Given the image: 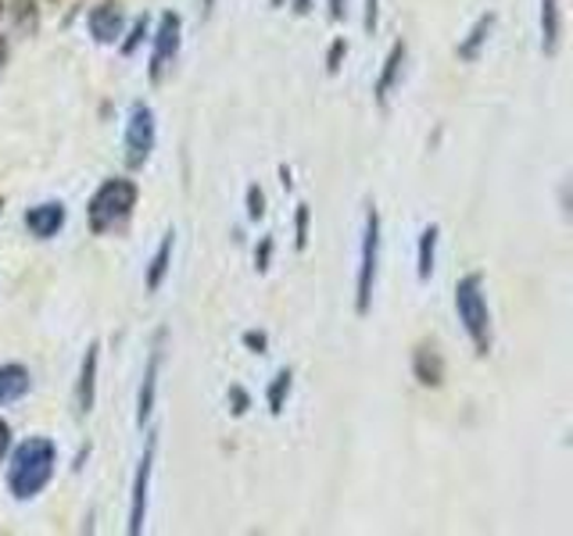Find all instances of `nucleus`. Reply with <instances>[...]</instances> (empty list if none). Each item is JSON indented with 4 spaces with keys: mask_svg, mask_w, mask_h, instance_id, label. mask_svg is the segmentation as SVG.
Returning a JSON list of instances; mask_svg holds the SVG:
<instances>
[{
    "mask_svg": "<svg viewBox=\"0 0 573 536\" xmlns=\"http://www.w3.org/2000/svg\"><path fill=\"white\" fill-rule=\"evenodd\" d=\"M58 465V448L48 437H33L25 440L19 451L11 454V469H8V486L19 501L37 497L43 486L51 483Z\"/></svg>",
    "mask_w": 573,
    "mask_h": 536,
    "instance_id": "f257e3e1",
    "label": "nucleus"
},
{
    "mask_svg": "<svg viewBox=\"0 0 573 536\" xmlns=\"http://www.w3.org/2000/svg\"><path fill=\"white\" fill-rule=\"evenodd\" d=\"M133 208H137V182L133 179H108L86 208L90 211V229H94L97 237L112 233L115 225H123L129 219Z\"/></svg>",
    "mask_w": 573,
    "mask_h": 536,
    "instance_id": "f03ea898",
    "label": "nucleus"
},
{
    "mask_svg": "<svg viewBox=\"0 0 573 536\" xmlns=\"http://www.w3.org/2000/svg\"><path fill=\"white\" fill-rule=\"evenodd\" d=\"M456 312L462 329L470 333V340L477 347V355L485 358L491 350V315H488V301H485V283L480 275H466L456 286Z\"/></svg>",
    "mask_w": 573,
    "mask_h": 536,
    "instance_id": "7ed1b4c3",
    "label": "nucleus"
},
{
    "mask_svg": "<svg viewBox=\"0 0 573 536\" xmlns=\"http://www.w3.org/2000/svg\"><path fill=\"white\" fill-rule=\"evenodd\" d=\"M376 262H381V214L366 208V229H362V254H358V283H355V312L366 315L376 286Z\"/></svg>",
    "mask_w": 573,
    "mask_h": 536,
    "instance_id": "20e7f679",
    "label": "nucleus"
},
{
    "mask_svg": "<svg viewBox=\"0 0 573 536\" xmlns=\"http://www.w3.org/2000/svg\"><path fill=\"white\" fill-rule=\"evenodd\" d=\"M155 112L147 104H133L129 122H126V165L140 168L150 150H155Z\"/></svg>",
    "mask_w": 573,
    "mask_h": 536,
    "instance_id": "39448f33",
    "label": "nucleus"
},
{
    "mask_svg": "<svg viewBox=\"0 0 573 536\" xmlns=\"http://www.w3.org/2000/svg\"><path fill=\"white\" fill-rule=\"evenodd\" d=\"M155 451H158V437H147V448H144L140 469H137V480H133V501H129V533H133V536L144 533L147 490H150V469H155Z\"/></svg>",
    "mask_w": 573,
    "mask_h": 536,
    "instance_id": "423d86ee",
    "label": "nucleus"
},
{
    "mask_svg": "<svg viewBox=\"0 0 573 536\" xmlns=\"http://www.w3.org/2000/svg\"><path fill=\"white\" fill-rule=\"evenodd\" d=\"M179 51V14H162L158 33H155V54H150V80H162V72L173 65V57Z\"/></svg>",
    "mask_w": 573,
    "mask_h": 536,
    "instance_id": "0eeeda50",
    "label": "nucleus"
},
{
    "mask_svg": "<svg viewBox=\"0 0 573 536\" xmlns=\"http://www.w3.org/2000/svg\"><path fill=\"white\" fill-rule=\"evenodd\" d=\"M65 225V204L62 201H48V204H37L25 211V229L40 240H51L58 237V229Z\"/></svg>",
    "mask_w": 573,
    "mask_h": 536,
    "instance_id": "6e6552de",
    "label": "nucleus"
},
{
    "mask_svg": "<svg viewBox=\"0 0 573 536\" xmlns=\"http://www.w3.org/2000/svg\"><path fill=\"white\" fill-rule=\"evenodd\" d=\"M90 33L97 43H115L123 36V11L112 0H101V4L90 11Z\"/></svg>",
    "mask_w": 573,
    "mask_h": 536,
    "instance_id": "1a4fd4ad",
    "label": "nucleus"
},
{
    "mask_svg": "<svg viewBox=\"0 0 573 536\" xmlns=\"http://www.w3.org/2000/svg\"><path fill=\"white\" fill-rule=\"evenodd\" d=\"M97 344L86 347V358H83V369H80V387H75V408H80V416H86L90 408H94V387H97Z\"/></svg>",
    "mask_w": 573,
    "mask_h": 536,
    "instance_id": "9d476101",
    "label": "nucleus"
},
{
    "mask_svg": "<svg viewBox=\"0 0 573 536\" xmlns=\"http://www.w3.org/2000/svg\"><path fill=\"white\" fill-rule=\"evenodd\" d=\"M560 36H563L560 0H541V51H545L549 57L560 51Z\"/></svg>",
    "mask_w": 573,
    "mask_h": 536,
    "instance_id": "9b49d317",
    "label": "nucleus"
},
{
    "mask_svg": "<svg viewBox=\"0 0 573 536\" xmlns=\"http://www.w3.org/2000/svg\"><path fill=\"white\" fill-rule=\"evenodd\" d=\"M158 369H162V347H155L147 369H144V382H140V397H137V422L144 425L155 411V397H158Z\"/></svg>",
    "mask_w": 573,
    "mask_h": 536,
    "instance_id": "f8f14e48",
    "label": "nucleus"
},
{
    "mask_svg": "<svg viewBox=\"0 0 573 536\" xmlns=\"http://www.w3.org/2000/svg\"><path fill=\"white\" fill-rule=\"evenodd\" d=\"M29 393V369L19 361L0 365V404H14Z\"/></svg>",
    "mask_w": 573,
    "mask_h": 536,
    "instance_id": "ddd939ff",
    "label": "nucleus"
},
{
    "mask_svg": "<svg viewBox=\"0 0 573 536\" xmlns=\"http://www.w3.org/2000/svg\"><path fill=\"white\" fill-rule=\"evenodd\" d=\"M413 372H416L419 382H424V387H441V382H445V361H441V355H437L430 344H424V347H416Z\"/></svg>",
    "mask_w": 573,
    "mask_h": 536,
    "instance_id": "4468645a",
    "label": "nucleus"
},
{
    "mask_svg": "<svg viewBox=\"0 0 573 536\" xmlns=\"http://www.w3.org/2000/svg\"><path fill=\"white\" fill-rule=\"evenodd\" d=\"M402 65H405V43H395L384 61V72H381V80H376V104L387 107V97H390V90L398 86V75H402Z\"/></svg>",
    "mask_w": 573,
    "mask_h": 536,
    "instance_id": "2eb2a0df",
    "label": "nucleus"
},
{
    "mask_svg": "<svg viewBox=\"0 0 573 536\" xmlns=\"http://www.w3.org/2000/svg\"><path fill=\"white\" fill-rule=\"evenodd\" d=\"M173 243H176V233H173V229H169V233H165V240H162L158 254L150 258V269H147V290H150V294H158V290H162V283H165V275H169V262H173Z\"/></svg>",
    "mask_w": 573,
    "mask_h": 536,
    "instance_id": "dca6fc26",
    "label": "nucleus"
},
{
    "mask_svg": "<svg viewBox=\"0 0 573 536\" xmlns=\"http://www.w3.org/2000/svg\"><path fill=\"white\" fill-rule=\"evenodd\" d=\"M491 29H494V14H485V19H477V25L470 29V36L459 43V57L462 61H477L480 57V48H485L488 36H491Z\"/></svg>",
    "mask_w": 573,
    "mask_h": 536,
    "instance_id": "f3484780",
    "label": "nucleus"
},
{
    "mask_svg": "<svg viewBox=\"0 0 573 536\" xmlns=\"http://www.w3.org/2000/svg\"><path fill=\"white\" fill-rule=\"evenodd\" d=\"M434 258H437V225H427L419 233V254H416V272L424 283L434 275Z\"/></svg>",
    "mask_w": 573,
    "mask_h": 536,
    "instance_id": "a211bd4d",
    "label": "nucleus"
},
{
    "mask_svg": "<svg viewBox=\"0 0 573 536\" xmlns=\"http://www.w3.org/2000/svg\"><path fill=\"white\" fill-rule=\"evenodd\" d=\"M286 393H291V372H280L273 382H269V411H273V416H280L283 411Z\"/></svg>",
    "mask_w": 573,
    "mask_h": 536,
    "instance_id": "6ab92c4d",
    "label": "nucleus"
},
{
    "mask_svg": "<svg viewBox=\"0 0 573 536\" xmlns=\"http://www.w3.org/2000/svg\"><path fill=\"white\" fill-rule=\"evenodd\" d=\"M294 243H298V251H305L309 248V204H298V219H294Z\"/></svg>",
    "mask_w": 573,
    "mask_h": 536,
    "instance_id": "aec40b11",
    "label": "nucleus"
},
{
    "mask_svg": "<svg viewBox=\"0 0 573 536\" xmlns=\"http://www.w3.org/2000/svg\"><path fill=\"white\" fill-rule=\"evenodd\" d=\"M262 214H265V197H262V190L259 187H248V219L259 222Z\"/></svg>",
    "mask_w": 573,
    "mask_h": 536,
    "instance_id": "412c9836",
    "label": "nucleus"
},
{
    "mask_svg": "<svg viewBox=\"0 0 573 536\" xmlns=\"http://www.w3.org/2000/svg\"><path fill=\"white\" fill-rule=\"evenodd\" d=\"M147 36V19H137V25H133V33H129V40L123 43V54L129 57L133 51H137L140 48V40Z\"/></svg>",
    "mask_w": 573,
    "mask_h": 536,
    "instance_id": "4be33fe9",
    "label": "nucleus"
},
{
    "mask_svg": "<svg viewBox=\"0 0 573 536\" xmlns=\"http://www.w3.org/2000/svg\"><path fill=\"white\" fill-rule=\"evenodd\" d=\"M269 258H273V237H265L262 248H259V254H254V265H259V272L269 269Z\"/></svg>",
    "mask_w": 573,
    "mask_h": 536,
    "instance_id": "5701e85b",
    "label": "nucleus"
},
{
    "mask_svg": "<svg viewBox=\"0 0 573 536\" xmlns=\"http://www.w3.org/2000/svg\"><path fill=\"white\" fill-rule=\"evenodd\" d=\"M344 51H348V48H344V40H334V48H330V54H326V69H330V72H337V69H341Z\"/></svg>",
    "mask_w": 573,
    "mask_h": 536,
    "instance_id": "b1692460",
    "label": "nucleus"
},
{
    "mask_svg": "<svg viewBox=\"0 0 573 536\" xmlns=\"http://www.w3.org/2000/svg\"><path fill=\"white\" fill-rule=\"evenodd\" d=\"M244 344L251 347V350H259V355H262V350H265V333H244Z\"/></svg>",
    "mask_w": 573,
    "mask_h": 536,
    "instance_id": "393cba45",
    "label": "nucleus"
},
{
    "mask_svg": "<svg viewBox=\"0 0 573 536\" xmlns=\"http://www.w3.org/2000/svg\"><path fill=\"white\" fill-rule=\"evenodd\" d=\"M244 411H248V393L233 387V416H244Z\"/></svg>",
    "mask_w": 573,
    "mask_h": 536,
    "instance_id": "a878e982",
    "label": "nucleus"
},
{
    "mask_svg": "<svg viewBox=\"0 0 573 536\" xmlns=\"http://www.w3.org/2000/svg\"><path fill=\"white\" fill-rule=\"evenodd\" d=\"M8 448H11V425L0 419V458L8 454Z\"/></svg>",
    "mask_w": 573,
    "mask_h": 536,
    "instance_id": "bb28decb",
    "label": "nucleus"
},
{
    "mask_svg": "<svg viewBox=\"0 0 573 536\" xmlns=\"http://www.w3.org/2000/svg\"><path fill=\"white\" fill-rule=\"evenodd\" d=\"M376 4H381V0H366V22H362L366 25V33H373L376 29Z\"/></svg>",
    "mask_w": 573,
    "mask_h": 536,
    "instance_id": "cd10ccee",
    "label": "nucleus"
},
{
    "mask_svg": "<svg viewBox=\"0 0 573 536\" xmlns=\"http://www.w3.org/2000/svg\"><path fill=\"white\" fill-rule=\"evenodd\" d=\"M330 14H334V19H341V0H330Z\"/></svg>",
    "mask_w": 573,
    "mask_h": 536,
    "instance_id": "c85d7f7f",
    "label": "nucleus"
},
{
    "mask_svg": "<svg viewBox=\"0 0 573 536\" xmlns=\"http://www.w3.org/2000/svg\"><path fill=\"white\" fill-rule=\"evenodd\" d=\"M294 4H298V14H305V11H309V0H294Z\"/></svg>",
    "mask_w": 573,
    "mask_h": 536,
    "instance_id": "c756f323",
    "label": "nucleus"
},
{
    "mask_svg": "<svg viewBox=\"0 0 573 536\" xmlns=\"http://www.w3.org/2000/svg\"><path fill=\"white\" fill-rule=\"evenodd\" d=\"M0 65H4V40H0Z\"/></svg>",
    "mask_w": 573,
    "mask_h": 536,
    "instance_id": "7c9ffc66",
    "label": "nucleus"
},
{
    "mask_svg": "<svg viewBox=\"0 0 573 536\" xmlns=\"http://www.w3.org/2000/svg\"><path fill=\"white\" fill-rule=\"evenodd\" d=\"M216 4V0H205V8H212Z\"/></svg>",
    "mask_w": 573,
    "mask_h": 536,
    "instance_id": "2f4dec72",
    "label": "nucleus"
},
{
    "mask_svg": "<svg viewBox=\"0 0 573 536\" xmlns=\"http://www.w3.org/2000/svg\"><path fill=\"white\" fill-rule=\"evenodd\" d=\"M0 14H4V0H0Z\"/></svg>",
    "mask_w": 573,
    "mask_h": 536,
    "instance_id": "473e14b6",
    "label": "nucleus"
},
{
    "mask_svg": "<svg viewBox=\"0 0 573 536\" xmlns=\"http://www.w3.org/2000/svg\"><path fill=\"white\" fill-rule=\"evenodd\" d=\"M0 208H4V204H0Z\"/></svg>",
    "mask_w": 573,
    "mask_h": 536,
    "instance_id": "72a5a7b5",
    "label": "nucleus"
}]
</instances>
